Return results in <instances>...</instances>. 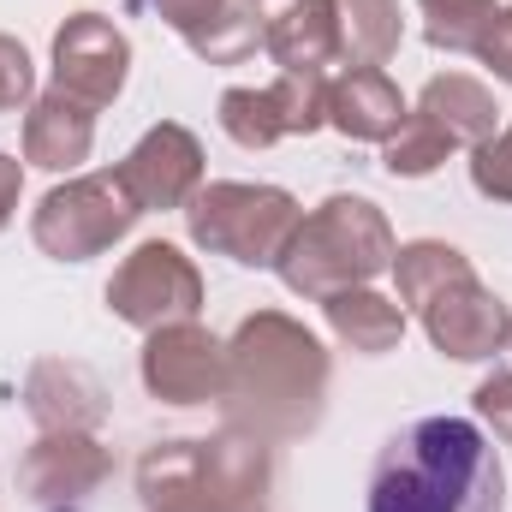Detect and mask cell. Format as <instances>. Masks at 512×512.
Wrapping results in <instances>:
<instances>
[{
    "mask_svg": "<svg viewBox=\"0 0 512 512\" xmlns=\"http://www.w3.org/2000/svg\"><path fill=\"white\" fill-rule=\"evenodd\" d=\"M417 120L429 131H441L447 149H459V143H489V131H495V102H489V90L471 84V78H435V84L423 90Z\"/></svg>",
    "mask_w": 512,
    "mask_h": 512,
    "instance_id": "obj_17",
    "label": "cell"
},
{
    "mask_svg": "<svg viewBox=\"0 0 512 512\" xmlns=\"http://www.w3.org/2000/svg\"><path fill=\"white\" fill-rule=\"evenodd\" d=\"M298 233V203L274 185H209L191 203V239L203 251L268 268Z\"/></svg>",
    "mask_w": 512,
    "mask_h": 512,
    "instance_id": "obj_4",
    "label": "cell"
},
{
    "mask_svg": "<svg viewBox=\"0 0 512 512\" xmlns=\"http://www.w3.org/2000/svg\"><path fill=\"white\" fill-rule=\"evenodd\" d=\"M417 316H423L429 340H435L447 358H495L512 334L507 310L477 286V274H459V280H447L441 292H429V298L417 304Z\"/></svg>",
    "mask_w": 512,
    "mask_h": 512,
    "instance_id": "obj_9",
    "label": "cell"
},
{
    "mask_svg": "<svg viewBox=\"0 0 512 512\" xmlns=\"http://www.w3.org/2000/svg\"><path fill=\"white\" fill-rule=\"evenodd\" d=\"M507 477L495 441L465 417L399 429L370 471V512H501Z\"/></svg>",
    "mask_w": 512,
    "mask_h": 512,
    "instance_id": "obj_1",
    "label": "cell"
},
{
    "mask_svg": "<svg viewBox=\"0 0 512 512\" xmlns=\"http://www.w3.org/2000/svg\"><path fill=\"white\" fill-rule=\"evenodd\" d=\"M12 203H18V161H6V155H0V227H6Z\"/></svg>",
    "mask_w": 512,
    "mask_h": 512,
    "instance_id": "obj_28",
    "label": "cell"
},
{
    "mask_svg": "<svg viewBox=\"0 0 512 512\" xmlns=\"http://www.w3.org/2000/svg\"><path fill=\"white\" fill-rule=\"evenodd\" d=\"M340 18V54H352L358 66H376L399 48V12L393 0H334Z\"/></svg>",
    "mask_w": 512,
    "mask_h": 512,
    "instance_id": "obj_21",
    "label": "cell"
},
{
    "mask_svg": "<svg viewBox=\"0 0 512 512\" xmlns=\"http://www.w3.org/2000/svg\"><path fill=\"white\" fill-rule=\"evenodd\" d=\"M126 66H131L126 36H120L102 12H78V18H66V30L54 36V78H60V90L78 96L84 108L114 102L120 84H126Z\"/></svg>",
    "mask_w": 512,
    "mask_h": 512,
    "instance_id": "obj_8",
    "label": "cell"
},
{
    "mask_svg": "<svg viewBox=\"0 0 512 512\" xmlns=\"http://www.w3.org/2000/svg\"><path fill=\"white\" fill-rule=\"evenodd\" d=\"M387 262H393V233L376 215V203L328 197L310 221H298L292 245L280 251V274L292 292L334 298V292H352L370 274H382Z\"/></svg>",
    "mask_w": 512,
    "mask_h": 512,
    "instance_id": "obj_3",
    "label": "cell"
},
{
    "mask_svg": "<svg viewBox=\"0 0 512 512\" xmlns=\"http://www.w3.org/2000/svg\"><path fill=\"white\" fill-rule=\"evenodd\" d=\"M90 137H96L90 108H84L78 96L54 90V96H42L36 114L24 120V155H30L36 167H48V173H66V167H78V161L90 155Z\"/></svg>",
    "mask_w": 512,
    "mask_h": 512,
    "instance_id": "obj_16",
    "label": "cell"
},
{
    "mask_svg": "<svg viewBox=\"0 0 512 512\" xmlns=\"http://www.w3.org/2000/svg\"><path fill=\"white\" fill-rule=\"evenodd\" d=\"M262 42H268V54H274L286 72H310V78H322V66H334V54H340V18H334V0H292V6L274 18V30H268Z\"/></svg>",
    "mask_w": 512,
    "mask_h": 512,
    "instance_id": "obj_15",
    "label": "cell"
},
{
    "mask_svg": "<svg viewBox=\"0 0 512 512\" xmlns=\"http://www.w3.org/2000/svg\"><path fill=\"white\" fill-rule=\"evenodd\" d=\"M423 12L435 48H477V36L495 18V0H423Z\"/></svg>",
    "mask_w": 512,
    "mask_h": 512,
    "instance_id": "obj_23",
    "label": "cell"
},
{
    "mask_svg": "<svg viewBox=\"0 0 512 512\" xmlns=\"http://www.w3.org/2000/svg\"><path fill=\"white\" fill-rule=\"evenodd\" d=\"M262 477H268V459H262L256 441L227 435V441H215V447L203 453V489H209L215 501H227V507H251V495L262 489Z\"/></svg>",
    "mask_w": 512,
    "mask_h": 512,
    "instance_id": "obj_20",
    "label": "cell"
},
{
    "mask_svg": "<svg viewBox=\"0 0 512 512\" xmlns=\"http://www.w3.org/2000/svg\"><path fill=\"white\" fill-rule=\"evenodd\" d=\"M18 102H30V54L12 36H0V108H18Z\"/></svg>",
    "mask_w": 512,
    "mask_h": 512,
    "instance_id": "obj_25",
    "label": "cell"
},
{
    "mask_svg": "<svg viewBox=\"0 0 512 512\" xmlns=\"http://www.w3.org/2000/svg\"><path fill=\"white\" fill-rule=\"evenodd\" d=\"M155 6L203 60H239L262 42L256 0H155Z\"/></svg>",
    "mask_w": 512,
    "mask_h": 512,
    "instance_id": "obj_12",
    "label": "cell"
},
{
    "mask_svg": "<svg viewBox=\"0 0 512 512\" xmlns=\"http://www.w3.org/2000/svg\"><path fill=\"white\" fill-rule=\"evenodd\" d=\"M393 274H399V304L417 310L429 292H441L447 280L471 274V262L453 245H405V251H393Z\"/></svg>",
    "mask_w": 512,
    "mask_h": 512,
    "instance_id": "obj_22",
    "label": "cell"
},
{
    "mask_svg": "<svg viewBox=\"0 0 512 512\" xmlns=\"http://www.w3.org/2000/svg\"><path fill=\"white\" fill-rule=\"evenodd\" d=\"M328 120V84L310 72H286L274 90H227L221 96V126L245 149H268L286 131H316Z\"/></svg>",
    "mask_w": 512,
    "mask_h": 512,
    "instance_id": "obj_7",
    "label": "cell"
},
{
    "mask_svg": "<svg viewBox=\"0 0 512 512\" xmlns=\"http://www.w3.org/2000/svg\"><path fill=\"white\" fill-rule=\"evenodd\" d=\"M322 382H328L322 346L274 310L251 316L227 352V399L239 417H251L268 435L310 429L322 411Z\"/></svg>",
    "mask_w": 512,
    "mask_h": 512,
    "instance_id": "obj_2",
    "label": "cell"
},
{
    "mask_svg": "<svg viewBox=\"0 0 512 512\" xmlns=\"http://www.w3.org/2000/svg\"><path fill=\"white\" fill-rule=\"evenodd\" d=\"M126 191L137 197V209H173L191 197V185L203 179V149L185 126H155L120 167Z\"/></svg>",
    "mask_w": 512,
    "mask_h": 512,
    "instance_id": "obj_11",
    "label": "cell"
},
{
    "mask_svg": "<svg viewBox=\"0 0 512 512\" xmlns=\"http://www.w3.org/2000/svg\"><path fill=\"white\" fill-rule=\"evenodd\" d=\"M108 477V453L96 447V441H84V435H54V441H42L30 459H24V489H30V501H78V495H90L96 483Z\"/></svg>",
    "mask_w": 512,
    "mask_h": 512,
    "instance_id": "obj_14",
    "label": "cell"
},
{
    "mask_svg": "<svg viewBox=\"0 0 512 512\" xmlns=\"http://www.w3.org/2000/svg\"><path fill=\"white\" fill-rule=\"evenodd\" d=\"M131 221H137V197L126 191V179L120 173H90V179H72V185L42 197L36 245L48 256H60V262H84V256L108 251Z\"/></svg>",
    "mask_w": 512,
    "mask_h": 512,
    "instance_id": "obj_5",
    "label": "cell"
},
{
    "mask_svg": "<svg viewBox=\"0 0 512 512\" xmlns=\"http://www.w3.org/2000/svg\"><path fill=\"white\" fill-rule=\"evenodd\" d=\"M233 512H256V507H233Z\"/></svg>",
    "mask_w": 512,
    "mask_h": 512,
    "instance_id": "obj_29",
    "label": "cell"
},
{
    "mask_svg": "<svg viewBox=\"0 0 512 512\" xmlns=\"http://www.w3.org/2000/svg\"><path fill=\"white\" fill-rule=\"evenodd\" d=\"M477 411L495 423L501 441H512V376H489V382L477 387Z\"/></svg>",
    "mask_w": 512,
    "mask_h": 512,
    "instance_id": "obj_27",
    "label": "cell"
},
{
    "mask_svg": "<svg viewBox=\"0 0 512 512\" xmlns=\"http://www.w3.org/2000/svg\"><path fill=\"white\" fill-rule=\"evenodd\" d=\"M108 304H114V316H126L131 328H173V322H191L197 316L203 280H197V268L173 251V245L149 239L108 280Z\"/></svg>",
    "mask_w": 512,
    "mask_h": 512,
    "instance_id": "obj_6",
    "label": "cell"
},
{
    "mask_svg": "<svg viewBox=\"0 0 512 512\" xmlns=\"http://www.w3.org/2000/svg\"><path fill=\"white\" fill-rule=\"evenodd\" d=\"M143 382L155 399H173V405H197V399H215L227 393V358L221 346L191 328V322H173L149 340L143 352Z\"/></svg>",
    "mask_w": 512,
    "mask_h": 512,
    "instance_id": "obj_10",
    "label": "cell"
},
{
    "mask_svg": "<svg viewBox=\"0 0 512 512\" xmlns=\"http://www.w3.org/2000/svg\"><path fill=\"white\" fill-rule=\"evenodd\" d=\"M471 179H477V191H483V197H501V203H512V126L501 131L495 143H483V149H477Z\"/></svg>",
    "mask_w": 512,
    "mask_h": 512,
    "instance_id": "obj_24",
    "label": "cell"
},
{
    "mask_svg": "<svg viewBox=\"0 0 512 512\" xmlns=\"http://www.w3.org/2000/svg\"><path fill=\"white\" fill-rule=\"evenodd\" d=\"M328 120L346 137L387 143L393 131L405 126V102H399V90L387 84L376 66H352L340 84H328Z\"/></svg>",
    "mask_w": 512,
    "mask_h": 512,
    "instance_id": "obj_13",
    "label": "cell"
},
{
    "mask_svg": "<svg viewBox=\"0 0 512 512\" xmlns=\"http://www.w3.org/2000/svg\"><path fill=\"white\" fill-rule=\"evenodd\" d=\"M143 495L149 512H209V489H203V447L173 441L161 453L143 459Z\"/></svg>",
    "mask_w": 512,
    "mask_h": 512,
    "instance_id": "obj_18",
    "label": "cell"
},
{
    "mask_svg": "<svg viewBox=\"0 0 512 512\" xmlns=\"http://www.w3.org/2000/svg\"><path fill=\"white\" fill-rule=\"evenodd\" d=\"M477 54L495 66V78H501V84H512V12L489 18V30L477 36Z\"/></svg>",
    "mask_w": 512,
    "mask_h": 512,
    "instance_id": "obj_26",
    "label": "cell"
},
{
    "mask_svg": "<svg viewBox=\"0 0 512 512\" xmlns=\"http://www.w3.org/2000/svg\"><path fill=\"white\" fill-rule=\"evenodd\" d=\"M328 322H334V334L352 346V352H387L399 334H405V310L399 304H387L376 292H334L328 298Z\"/></svg>",
    "mask_w": 512,
    "mask_h": 512,
    "instance_id": "obj_19",
    "label": "cell"
}]
</instances>
